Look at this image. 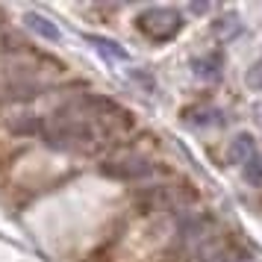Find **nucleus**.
Segmentation results:
<instances>
[{
    "mask_svg": "<svg viewBox=\"0 0 262 262\" xmlns=\"http://www.w3.org/2000/svg\"><path fill=\"white\" fill-rule=\"evenodd\" d=\"M41 136L50 147H59V150H80L95 142L92 124H85L83 118H74V115H56L53 124H45Z\"/></svg>",
    "mask_w": 262,
    "mask_h": 262,
    "instance_id": "f257e3e1",
    "label": "nucleus"
},
{
    "mask_svg": "<svg viewBox=\"0 0 262 262\" xmlns=\"http://www.w3.org/2000/svg\"><path fill=\"white\" fill-rule=\"evenodd\" d=\"M136 27L150 41H171L183 30V15L171 6H150L136 18Z\"/></svg>",
    "mask_w": 262,
    "mask_h": 262,
    "instance_id": "f03ea898",
    "label": "nucleus"
},
{
    "mask_svg": "<svg viewBox=\"0 0 262 262\" xmlns=\"http://www.w3.org/2000/svg\"><path fill=\"white\" fill-rule=\"evenodd\" d=\"M100 174H106L112 180H124V183H133V180H144L154 174V165L144 159V156H118V159H109L100 165Z\"/></svg>",
    "mask_w": 262,
    "mask_h": 262,
    "instance_id": "7ed1b4c3",
    "label": "nucleus"
},
{
    "mask_svg": "<svg viewBox=\"0 0 262 262\" xmlns=\"http://www.w3.org/2000/svg\"><path fill=\"white\" fill-rule=\"evenodd\" d=\"M41 95V85L33 80H12V83L0 85V100L3 103H21V100H33Z\"/></svg>",
    "mask_w": 262,
    "mask_h": 262,
    "instance_id": "20e7f679",
    "label": "nucleus"
},
{
    "mask_svg": "<svg viewBox=\"0 0 262 262\" xmlns=\"http://www.w3.org/2000/svg\"><path fill=\"white\" fill-rule=\"evenodd\" d=\"M36 36H41L45 41H50V45H59L62 41V33H59V27L53 24L50 18H45V15H38V12H24V18H21Z\"/></svg>",
    "mask_w": 262,
    "mask_h": 262,
    "instance_id": "39448f33",
    "label": "nucleus"
},
{
    "mask_svg": "<svg viewBox=\"0 0 262 262\" xmlns=\"http://www.w3.org/2000/svg\"><path fill=\"white\" fill-rule=\"evenodd\" d=\"M85 41L92 45V48L109 62H130V53L121 48L118 41H112V38H103V36H85Z\"/></svg>",
    "mask_w": 262,
    "mask_h": 262,
    "instance_id": "423d86ee",
    "label": "nucleus"
},
{
    "mask_svg": "<svg viewBox=\"0 0 262 262\" xmlns=\"http://www.w3.org/2000/svg\"><path fill=\"white\" fill-rule=\"evenodd\" d=\"M191 65H194V74H198L201 80H218V77H221V68H224V59H221L218 50H209V53L198 56Z\"/></svg>",
    "mask_w": 262,
    "mask_h": 262,
    "instance_id": "0eeeda50",
    "label": "nucleus"
},
{
    "mask_svg": "<svg viewBox=\"0 0 262 262\" xmlns=\"http://www.w3.org/2000/svg\"><path fill=\"white\" fill-rule=\"evenodd\" d=\"M256 156V144H253V139H250L248 133H242V136H236L233 139V144H230V159L233 162H238V165H245L248 159H253Z\"/></svg>",
    "mask_w": 262,
    "mask_h": 262,
    "instance_id": "6e6552de",
    "label": "nucleus"
},
{
    "mask_svg": "<svg viewBox=\"0 0 262 262\" xmlns=\"http://www.w3.org/2000/svg\"><path fill=\"white\" fill-rule=\"evenodd\" d=\"M9 127H12L15 133H24V136H30V133H41V130H45V124H41L38 118H33V115H27V118L12 121Z\"/></svg>",
    "mask_w": 262,
    "mask_h": 262,
    "instance_id": "1a4fd4ad",
    "label": "nucleus"
},
{
    "mask_svg": "<svg viewBox=\"0 0 262 262\" xmlns=\"http://www.w3.org/2000/svg\"><path fill=\"white\" fill-rule=\"evenodd\" d=\"M242 168H245V177H248L253 186H262V156L259 154L253 156V159H248Z\"/></svg>",
    "mask_w": 262,
    "mask_h": 262,
    "instance_id": "9d476101",
    "label": "nucleus"
},
{
    "mask_svg": "<svg viewBox=\"0 0 262 262\" xmlns=\"http://www.w3.org/2000/svg\"><path fill=\"white\" fill-rule=\"evenodd\" d=\"M245 80H248L250 89H256V92H262V59H256L253 65L248 68V74H245Z\"/></svg>",
    "mask_w": 262,
    "mask_h": 262,
    "instance_id": "9b49d317",
    "label": "nucleus"
},
{
    "mask_svg": "<svg viewBox=\"0 0 262 262\" xmlns=\"http://www.w3.org/2000/svg\"><path fill=\"white\" fill-rule=\"evenodd\" d=\"M206 9H209L206 3H191V12H206Z\"/></svg>",
    "mask_w": 262,
    "mask_h": 262,
    "instance_id": "f8f14e48",
    "label": "nucleus"
}]
</instances>
